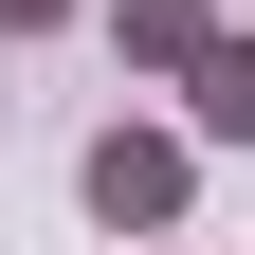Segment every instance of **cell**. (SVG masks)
Listing matches in <instances>:
<instances>
[{
  "label": "cell",
  "mask_w": 255,
  "mask_h": 255,
  "mask_svg": "<svg viewBox=\"0 0 255 255\" xmlns=\"http://www.w3.org/2000/svg\"><path fill=\"white\" fill-rule=\"evenodd\" d=\"M164 91H182V128H201V146H255V18H219Z\"/></svg>",
  "instance_id": "2"
},
{
  "label": "cell",
  "mask_w": 255,
  "mask_h": 255,
  "mask_svg": "<svg viewBox=\"0 0 255 255\" xmlns=\"http://www.w3.org/2000/svg\"><path fill=\"white\" fill-rule=\"evenodd\" d=\"M201 37H219V0H110V55H128L146 91H164V73H182Z\"/></svg>",
  "instance_id": "3"
},
{
  "label": "cell",
  "mask_w": 255,
  "mask_h": 255,
  "mask_svg": "<svg viewBox=\"0 0 255 255\" xmlns=\"http://www.w3.org/2000/svg\"><path fill=\"white\" fill-rule=\"evenodd\" d=\"M128 255H182V237H128Z\"/></svg>",
  "instance_id": "5"
},
{
  "label": "cell",
  "mask_w": 255,
  "mask_h": 255,
  "mask_svg": "<svg viewBox=\"0 0 255 255\" xmlns=\"http://www.w3.org/2000/svg\"><path fill=\"white\" fill-rule=\"evenodd\" d=\"M73 18H91V0H0V37H73Z\"/></svg>",
  "instance_id": "4"
},
{
  "label": "cell",
  "mask_w": 255,
  "mask_h": 255,
  "mask_svg": "<svg viewBox=\"0 0 255 255\" xmlns=\"http://www.w3.org/2000/svg\"><path fill=\"white\" fill-rule=\"evenodd\" d=\"M73 201H91V237H182V201H201V128L110 110V128L73 146Z\"/></svg>",
  "instance_id": "1"
}]
</instances>
